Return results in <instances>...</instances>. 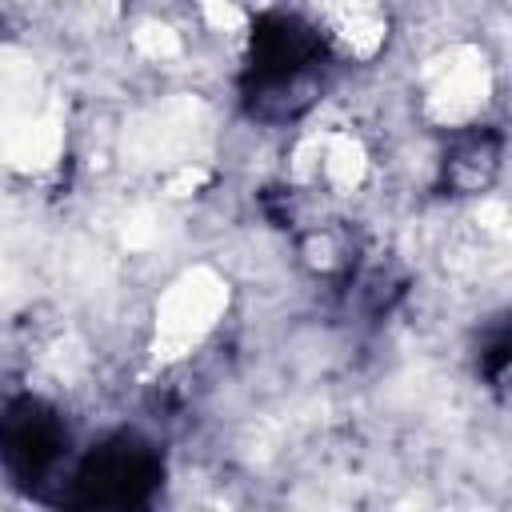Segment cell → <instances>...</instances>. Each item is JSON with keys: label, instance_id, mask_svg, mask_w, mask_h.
<instances>
[{"label": "cell", "instance_id": "obj_3", "mask_svg": "<svg viewBox=\"0 0 512 512\" xmlns=\"http://www.w3.org/2000/svg\"><path fill=\"white\" fill-rule=\"evenodd\" d=\"M64 444H68V432L48 404H40L32 396H20L8 404V412H4V464H8V472H16L28 484L44 480L60 464Z\"/></svg>", "mask_w": 512, "mask_h": 512}, {"label": "cell", "instance_id": "obj_4", "mask_svg": "<svg viewBox=\"0 0 512 512\" xmlns=\"http://www.w3.org/2000/svg\"><path fill=\"white\" fill-rule=\"evenodd\" d=\"M500 172V136L492 128H468L444 152V188L456 196L484 192Z\"/></svg>", "mask_w": 512, "mask_h": 512}, {"label": "cell", "instance_id": "obj_1", "mask_svg": "<svg viewBox=\"0 0 512 512\" xmlns=\"http://www.w3.org/2000/svg\"><path fill=\"white\" fill-rule=\"evenodd\" d=\"M324 40L300 16L272 12L256 20L248 68H244V100L260 120H292L320 92Z\"/></svg>", "mask_w": 512, "mask_h": 512}, {"label": "cell", "instance_id": "obj_2", "mask_svg": "<svg viewBox=\"0 0 512 512\" xmlns=\"http://www.w3.org/2000/svg\"><path fill=\"white\" fill-rule=\"evenodd\" d=\"M164 476L156 448L140 436H112L92 448L72 472V504L80 508H136L144 504Z\"/></svg>", "mask_w": 512, "mask_h": 512}]
</instances>
